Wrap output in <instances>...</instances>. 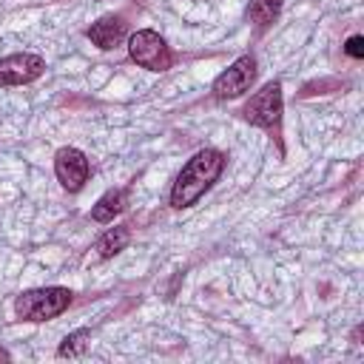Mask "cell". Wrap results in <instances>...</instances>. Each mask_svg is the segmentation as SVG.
I'll use <instances>...</instances> for the list:
<instances>
[{
  "label": "cell",
  "instance_id": "obj_1",
  "mask_svg": "<svg viewBox=\"0 0 364 364\" xmlns=\"http://www.w3.org/2000/svg\"><path fill=\"white\" fill-rule=\"evenodd\" d=\"M225 171V154L216 148H202L196 151L185 168L179 171L173 188H171V208L185 210L191 205H196L205 191H210V185L219 179V173Z\"/></svg>",
  "mask_w": 364,
  "mask_h": 364
},
{
  "label": "cell",
  "instance_id": "obj_2",
  "mask_svg": "<svg viewBox=\"0 0 364 364\" xmlns=\"http://www.w3.org/2000/svg\"><path fill=\"white\" fill-rule=\"evenodd\" d=\"M71 304V290L68 287H37L26 290L14 301V313L23 321H48L60 316Z\"/></svg>",
  "mask_w": 364,
  "mask_h": 364
},
{
  "label": "cell",
  "instance_id": "obj_3",
  "mask_svg": "<svg viewBox=\"0 0 364 364\" xmlns=\"http://www.w3.org/2000/svg\"><path fill=\"white\" fill-rule=\"evenodd\" d=\"M128 54L136 65H142L148 71H165L173 63V54H171L168 43L151 28H139L128 37Z\"/></svg>",
  "mask_w": 364,
  "mask_h": 364
},
{
  "label": "cell",
  "instance_id": "obj_4",
  "mask_svg": "<svg viewBox=\"0 0 364 364\" xmlns=\"http://www.w3.org/2000/svg\"><path fill=\"white\" fill-rule=\"evenodd\" d=\"M256 80V60L250 54H242L239 60H233L216 80H213V97L216 100H233L242 97L245 91H250Z\"/></svg>",
  "mask_w": 364,
  "mask_h": 364
},
{
  "label": "cell",
  "instance_id": "obj_5",
  "mask_svg": "<svg viewBox=\"0 0 364 364\" xmlns=\"http://www.w3.org/2000/svg\"><path fill=\"white\" fill-rule=\"evenodd\" d=\"M245 119L250 125H259V128H273L279 125L282 119V85L273 80V82H264L245 105Z\"/></svg>",
  "mask_w": 364,
  "mask_h": 364
},
{
  "label": "cell",
  "instance_id": "obj_6",
  "mask_svg": "<svg viewBox=\"0 0 364 364\" xmlns=\"http://www.w3.org/2000/svg\"><path fill=\"white\" fill-rule=\"evenodd\" d=\"M54 173L60 179V185L71 193H77L85 182H88V173H91V165H88V156L80 151V148H60L57 156H54Z\"/></svg>",
  "mask_w": 364,
  "mask_h": 364
},
{
  "label": "cell",
  "instance_id": "obj_7",
  "mask_svg": "<svg viewBox=\"0 0 364 364\" xmlns=\"http://www.w3.org/2000/svg\"><path fill=\"white\" fill-rule=\"evenodd\" d=\"M46 63L43 57L37 54H9L0 60V85H23V82H31L43 74Z\"/></svg>",
  "mask_w": 364,
  "mask_h": 364
},
{
  "label": "cell",
  "instance_id": "obj_8",
  "mask_svg": "<svg viewBox=\"0 0 364 364\" xmlns=\"http://www.w3.org/2000/svg\"><path fill=\"white\" fill-rule=\"evenodd\" d=\"M85 34H88V40H91L97 48L108 51V48H117V46L125 40L128 26H125V20H122L119 14H105V17H100L97 23H91V28H88Z\"/></svg>",
  "mask_w": 364,
  "mask_h": 364
},
{
  "label": "cell",
  "instance_id": "obj_9",
  "mask_svg": "<svg viewBox=\"0 0 364 364\" xmlns=\"http://www.w3.org/2000/svg\"><path fill=\"white\" fill-rule=\"evenodd\" d=\"M122 210H125V191H108L91 208V219L94 222H114V216Z\"/></svg>",
  "mask_w": 364,
  "mask_h": 364
},
{
  "label": "cell",
  "instance_id": "obj_10",
  "mask_svg": "<svg viewBox=\"0 0 364 364\" xmlns=\"http://www.w3.org/2000/svg\"><path fill=\"white\" fill-rule=\"evenodd\" d=\"M128 242H131V230H128V225L108 228V230L100 236V242H97V253H100V259H111V256H117L119 250H125Z\"/></svg>",
  "mask_w": 364,
  "mask_h": 364
},
{
  "label": "cell",
  "instance_id": "obj_11",
  "mask_svg": "<svg viewBox=\"0 0 364 364\" xmlns=\"http://www.w3.org/2000/svg\"><path fill=\"white\" fill-rule=\"evenodd\" d=\"M282 11V0H250V9H247V17L250 23H256L259 28L270 26Z\"/></svg>",
  "mask_w": 364,
  "mask_h": 364
},
{
  "label": "cell",
  "instance_id": "obj_12",
  "mask_svg": "<svg viewBox=\"0 0 364 364\" xmlns=\"http://www.w3.org/2000/svg\"><path fill=\"white\" fill-rule=\"evenodd\" d=\"M88 344H91V333L88 330H74L63 338V344L57 347V355L60 358H80V355H85Z\"/></svg>",
  "mask_w": 364,
  "mask_h": 364
},
{
  "label": "cell",
  "instance_id": "obj_13",
  "mask_svg": "<svg viewBox=\"0 0 364 364\" xmlns=\"http://www.w3.org/2000/svg\"><path fill=\"white\" fill-rule=\"evenodd\" d=\"M344 51H347L350 57H355V60H361V57H364V40H361L358 34H353V37L347 40V46H344Z\"/></svg>",
  "mask_w": 364,
  "mask_h": 364
},
{
  "label": "cell",
  "instance_id": "obj_14",
  "mask_svg": "<svg viewBox=\"0 0 364 364\" xmlns=\"http://www.w3.org/2000/svg\"><path fill=\"white\" fill-rule=\"evenodd\" d=\"M0 358H6V361H9V353H6V350H0Z\"/></svg>",
  "mask_w": 364,
  "mask_h": 364
}]
</instances>
